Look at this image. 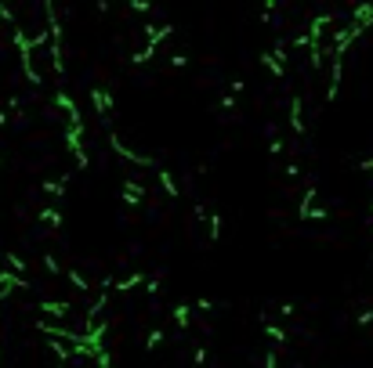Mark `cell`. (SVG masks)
<instances>
[{"mask_svg": "<svg viewBox=\"0 0 373 368\" xmlns=\"http://www.w3.org/2000/svg\"><path fill=\"white\" fill-rule=\"evenodd\" d=\"M301 221H330V209H323V206H312V209H304V213H297Z\"/></svg>", "mask_w": 373, "mask_h": 368, "instance_id": "cell-15", "label": "cell"}, {"mask_svg": "<svg viewBox=\"0 0 373 368\" xmlns=\"http://www.w3.org/2000/svg\"><path fill=\"white\" fill-rule=\"evenodd\" d=\"M279 314H283V318H294V314H297V303H283Z\"/></svg>", "mask_w": 373, "mask_h": 368, "instance_id": "cell-23", "label": "cell"}, {"mask_svg": "<svg viewBox=\"0 0 373 368\" xmlns=\"http://www.w3.org/2000/svg\"><path fill=\"white\" fill-rule=\"evenodd\" d=\"M261 65H265V69L272 73L276 80H283V69H286V65H279V61H276L272 54H268V51H261Z\"/></svg>", "mask_w": 373, "mask_h": 368, "instance_id": "cell-12", "label": "cell"}, {"mask_svg": "<svg viewBox=\"0 0 373 368\" xmlns=\"http://www.w3.org/2000/svg\"><path fill=\"white\" fill-rule=\"evenodd\" d=\"M44 311H48L51 318H66V314H69L73 307H69V303H66V300H55V303H44Z\"/></svg>", "mask_w": 373, "mask_h": 368, "instance_id": "cell-14", "label": "cell"}, {"mask_svg": "<svg viewBox=\"0 0 373 368\" xmlns=\"http://www.w3.org/2000/svg\"><path fill=\"white\" fill-rule=\"evenodd\" d=\"M366 26H373V4H359L356 11H351V29L363 33Z\"/></svg>", "mask_w": 373, "mask_h": 368, "instance_id": "cell-6", "label": "cell"}, {"mask_svg": "<svg viewBox=\"0 0 373 368\" xmlns=\"http://www.w3.org/2000/svg\"><path fill=\"white\" fill-rule=\"evenodd\" d=\"M356 325H373V311H370V307L359 311V314H356Z\"/></svg>", "mask_w": 373, "mask_h": 368, "instance_id": "cell-18", "label": "cell"}, {"mask_svg": "<svg viewBox=\"0 0 373 368\" xmlns=\"http://www.w3.org/2000/svg\"><path fill=\"white\" fill-rule=\"evenodd\" d=\"M243 87H246V83H243L239 76H236V80H229V91H232V94H243Z\"/></svg>", "mask_w": 373, "mask_h": 368, "instance_id": "cell-26", "label": "cell"}, {"mask_svg": "<svg viewBox=\"0 0 373 368\" xmlns=\"http://www.w3.org/2000/svg\"><path fill=\"white\" fill-rule=\"evenodd\" d=\"M261 329H265V336H268V339H272L276 346H286V343H290L286 329H279V325H272V321H268V318H261Z\"/></svg>", "mask_w": 373, "mask_h": 368, "instance_id": "cell-8", "label": "cell"}, {"mask_svg": "<svg viewBox=\"0 0 373 368\" xmlns=\"http://www.w3.org/2000/svg\"><path fill=\"white\" fill-rule=\"evenodd\" d=\"M160 184H163V191H167V199H178V181H174V173L167 170V166H160Z\"/></svg>", "mask_w": 373, "mask_h": 368, "instance_id": "cell-10", "label": "cell"}, {"mask_svg": "<svg viewBox=\"0 0 373 368\" xmlns=\"http://www.w3.org/2000/svg\"><path fill=\"white\" fill-rule=\"evenodd\" d=\"M91 101H94V112H98V119L109 126V116H113V108H116L113 91H106V87H91Z\"/></svg>", "mask_w": 373, "mask_h": 368, "instance_id": "cell-1", "label": "cell"}, {"mask_svg": "<svg viewBox=\"0 0 373 368\" xmlns=\"http://www.w3.org/2000/svg\"><path fill=\"white\" fill-rule=\"evenodd\" d=\"M131 11L145 15V11H153V4H149V0H134V4H131Z\"/></svg>", "mask_w": 373, "mask_h": 368, "instance_id": "cell-20", "label": "cell"}, {"mask_svg": "<svg viewBox=\"0 0 373 368\" xmlns=\"http://www.w3.org/2000/svg\"><path fill=\"white\" fill-rule=\"evenodd\" d=\"M192 311H214V300H206V296L196 300V307H192Z\"/></svg>", "mask_w": 373, "mask_h": 368, "instance_id": "cell-22", "label": "cell"}, {"mask_svg": "<svg viewBox=\"0 0 373 368\" xmlns=\"http://www.w3.org/2000/svg\"><path fill=\"white\" fill-rule=\"evenodd\" d=\"M120 199H123V206H141V199H145V188L138 184V181H123V188H120Z\"/></svg>", "mask_w": 373, "mask_h": 368, "instance_id": "cell-4", "label": "cell"}, {"mask_svg": "<svg viewBox=\"0 0 373 368\" xmlns=\"http://www.w3.org/2000/svg\"><path fill=\"white\" fill-rule=\"evenodd\" d=\"M44 221H48V224H62V216H58L55 209H48V213H44Z\"/></svg>", "mask_w": 373, "mask_h": 368, "instance_id": "cell-29", "label": "cell"}, {"mask_svg": "<svg viewBox=\"0 0 373 368\" xmlns=\"http://www.w3.org/2000/svg\"><path fill=\"white\" fill-rule=\"evenodd\" d=\"M145 293L156 296V293H160V278H149V281H145Z\"/></svg>", "mask_w": 373, "mask_h": 368, "instance_id": "cell-24", "label": "cell"}, {"mask_svg": "<svg viewBox=\"0 0 373 368\" xmlns=\"http://www.w3.org/2000/svg\"><path fill=\"white\" fill-rule=\"evenodd\" d=\"M265 368H279V354L276 351H265Z\"/></svg>", "mask_w": 373, "mask_h": 368, "instance_id": "cell-19", "label": "cell"}, {"mask_svg": "<svg viewBox=\"0 0 373 368\" xmlns=\"http://www.w3.org/2000/svg\"><path fill=\"white\" fill-rule=\"evenodd\" d=\"M192 216H196V221H206V206L196 203V206H192Z\"/></svg>", "mask_w": 373, "mask_h": 368, "instance_id": "cell-27", "label": "cell"}, {"mask_svg": "<svg viewBox=\"0 0 373 368\" xmlns=\"http://www.w3.org/2000/svg\"><path fill=\"white\" fill-rule=\"evenodd\" d=\"M171 318L178 321V329H189V321H192V307H189V303H174V307H171Z\"/></svg>", "mask_w": 373, "mask_h": 368, "instance_id": "cell-9", "label": "cell"}, {"mask_svg": "<svg viewBox=\"0 0 373 368\" xmlns=\"http://www.w3.org/2000/svg\"><path fill=\"white\" fill-rule=\"evenodd\" d=\"M370 209H373V206H370Z\"/></svg>", "mask_w": 373, "mask_h": 368, "instance_id": "cell-30", "label": "cell"}, {"mask_svg": "<svg viewBox=\"0 0 373 368\" xmlns=\"http://www.w3.org/2000/svg\"><path fill=\"white\" fill-rule=\"evenodd\" d=\"M192 361H196V368H206V361H211V351H206V346H196V351H192Z\"/></svg>", "mask_w": 373, "mask_h": 368, "instance_id": "cell-17", "label": "cell"}, {"mask_svg": "<svg viewBox=\"0 0 373 368\" xmlns=\"http://www.w3.org/2000/svg\"><path fill=\"white\" fill-rule=\"evenodd\" d=\"M171 65H174V69H185V65H189V54H174Z\"/></svg>", "mask_w": 373, "mask_h": 368, "instance_id": "cell-25", "label": "cell"}, {"mask_svg": "<svg viewBox=\"0 0 373 368\" xmlns=\"http://www.w3.org/2000/svg\"><path fill=\"white\" fill-rule=\"evenodd\" d=\"M283 148H286V141H283V138H272V145H268V152H272V156H279Z\"/></svg>", "mask_w": 373, "mask_h": 368, "instance_id": "cell-21", "label": "cell"}, {"mask_svg": "<svg viewBox=\"0 0 373 368\" xmlns=\"http://www.w3.org/2000/svg\"><path fill=\"white\" fill-rule=\"evenodd\" d=\"M206 235H211V242L221 238V216L218 213H206Z\"/></svg>", "mask_w": 373, "mask_h": 368, "instance_id": "cell-13", "label": "cell"}, {"mask_svg": "<svg viewBox=\"0 0 373 368\" xmlns=\"http://www.w3.org/2000/svg\"><path fill=\"white\" fill-rule=\"evenodd\" d=\"M69 281H73V289H80V293H87V289H91V281L80 274V271H69Z\"/></svg>", "mask_w": 373, "mask_h": 368, "instance_id": "cell-16", "label": "cell"}, {"mask_svg": "<svg viewBox=\"0 0 373 368\" xmlns=\"http://www.w3.org/2000/svg\"><path fill=\"white\" fill-rule=\"evenodd\" d=\"M341 69H344V54H341V51H330V83H326V101H334V98H337Z\"/></svg>", "mask_w": 373, "mask_h": 368, "instance_id": "cell-2", "label": "cell"}, {"mask_svg": "<svg viewBox=\"0 0 373 368\" xmlns=\"http://www.w3.org/2000/svg\"><path fill=\"white\" fill-rule=\"evenodd\" d=\"M290 130H294V134H304V101H301V94L290 98Z\"/></svg>", "mask_w": 373, "mask_h": 368, "instance_id": "cell-5", "label": "cell"}, {"mask_svg": "<svg viewBox=\"0 0 373 368\" xmlns=\"http://www.w3.org/2000/svg\"><path fill=\"white\" fill-rule=\"evenodd\" d=\"M145 281H149V274H141V271H134V274H127V278H120V281H113V289L116 293H131V289H141Z\"/></svg>", "mask_w": 373, "mask_h": 368, "instance_id": "cell-7", "label": "cell"}, {"mask_svg": "<svg viewBox=\"0 0 373 368\" xmlns=\"http://www.w3.org/2000/svg\"><path fill=\"white\" fill-rule=\"evenodd\" d=\"M109 145H113V148L120 152V156H123V159H131V163H138V166H156V159H153V156H141V152L127 148V145H123V141H120L116 134H109Z\"/></svg>", "mask_w": 373, "mask_h": 368, "instance_id": "cell-3", "label": "cell"}, {"mask_svg": "<svg viewBox=\"0 0 373 368\" xmlns=\"http://www.w3.org/2000/svg\"><path fill=\"white\" fill-rule=\"evenodd\" d=\"M359 170H363V173H373V156H366V159H359Z\"/></svg>", "mask_w": 373, "mask_h": 368, "instance_id": "cell-28", "label": "cell"}, {"mask_svg": "<svg viewBox=\"0 0 373 368\" xmlns=\"http://www.w3.org/2000/svg\"><path fill=\"white\" fill-rule=\"evenodd\" d=\"M163 339H167V336H163V329H160V325H153L149 336H145V351H160Z\"/></svg>", "mask_w": 373, "mask_h": 368, "instance_id": "cell-11", "label": "cell"}]
</instances>
